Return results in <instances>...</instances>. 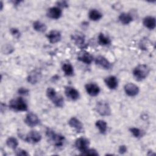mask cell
<instances>
[{"mask_svg":"<svg viewBox=\"0 0 156 156\" xmlns=\"http://www.w3.org/2000/svg\"><path fill=\"white\" fill-rule=\"evenodd\" d=\"M143 25L149 29L152 30L155 27V18L151 16H147L143 20Z\"/></svg>","mask_w":156,"mask_h":156,"instance_id":"obj_20","label":"cell"},{"mask_svg":"<svg viewBox=\"0 0 156 156\" xmlns=\"http://www.w3.org/2000/svg\"><path fill=\"white\" fill-rule=\"evenodd\" d=\"M9 107L15 111L24 112L27 110V105L26 102L21 97L11 99L9 102Z\"/></svg>","mask_w":156,"mask_h":156,"instance_id":"obj_3","label":"cell"},{"mask_svg":"<svg viewBox=\"0 0 156 156\" xmlns=\"http://www.w3.org/2000/svg\"><path fill=\"white\" fill-rule=\"evenodd\" d=\"M150 72L149 68L144 64L136 66L133 70V75L138 81H141L146 79Z\"/></svg>","mask_w":156,"mask_h":156,"instance_id":"obj_1","label":"cell"},{"mask_svg":"<svg viewBox=\"0 0 156 156\" xmlns=\"http://www.w3.org/2000/svg\"><path fill=\"white\" fill-rule=\"evenodd\" d=\"M127 147L125 146V145H121V146H119V149H118V151H119V152L120 153V154H124V153H125V152H127Z\"/></svg>","mask_w":156,"mask_h":156,"instance_id":"obj_34","label":"cell"},{"mask_svg":"<svg viewBox=\"0 0 156 156\" xmlns=\"http://www.w3.org/2000/svg\"><path fill=\"white\" fill-rule=\"evenodd\" d=\"M124 91L128 96L132 97L138 94L139 88L133 83H128L124 86Z\"/></svg>","mask_w":156,"mask_h":156,"instance_id":"obj_10","label":"cell"},{"mask_svg":"<svg viewBox=\"0 0 156 156\" xmlns=\"http://www.w3.org/2000/svg\"><path fill=\"white\" fill-rule=\"evenodd\" d=\"M18 93L20 94H22V95H26L29 93V90L28 89H27L26 88H24V87H21L18 89Z\"/></svg>","mask_w":156,"mask_h":156,"instance_id":"obj_32","label":"cell"},{"mask_svg":"<svg viewBox=\"0 0 156 156\" xmlns=\"http://www.w3.org/2000/svg\"><path fill=\"white\" fill-rule=\"evenodd\" d=\"M104 82L106 85L108 87V88L111 90H115L118 87V80L115 76H108L105 79Z\"/></svg>","mask_w":156,"mask_h":156,"instance_id":"obj_18","label":"cell"},{"mask_svg":"<svg viewBox=\"0 0 156 156\" xmlns=\"http://www.w3.org/2000/svg\"><path fill=\"white\" fill-rule=\"evenodd\" d=\"M24 122L28 126L32 127L39 124L40 119L36 114L29 112L26 115Z\"/></svg>","mask_w":156,"mask_h":156,"instance_id":"obj_7","label":"cell"},{"mask_svg":"<svg viewBox=\"0 0 156 156\" xmlns=\"http://www.w3.org/2000/svg\"><path fill=\"white\" fill-rule=\"evenodd\" d=\"M41 139V134L36 130L30 131L24 138V140L30 143H37Z\"/></svg>","mask_w":156,"mask_h":156,"instance_id":"obj_6","label":"cell"},{"mask_svg":"<svg viewBox=\"0 0 156 156\" xmlns=\"http://www.w3.org/2000/svg\"><path fill=\"white\" fill-rule=\"evenodd\" d=\"M33 27L35 30L39 32H44L47 29L45 24L40 21H35V22H34Z\"/></svg>","mask_w":156,"mask_h":156,"instance_id":"obj_23","label":"cell"},{"mask_svg":"<svg viewBox=\"0 0 156 156\" xmlns=\"http://www.w3.org/2000/svg\"><path fill=\"white\" fill-rule=\"evenodd\" d=\"M62 11L58 7H52L48 9L47 12V16L52 19H58L61 17Z\"/></svg>","mask_w":156,"mask_h":156,"instance_id":"obj_13","label":"cell"},{"mask_svg":"<svg viewBox=\"0 0 156 156\" xmlns=\"http://www.w3.org/2000/svg\"><path fill=\"white\" fill-rule=\"evenodd\" d=\"M129 130H130V132L132 133V135L136 138H139L141 136H142L141 130L136 127H131L130 128Z\"/></svg>","mask_w":156,"mask_h":156,"instance_id":"obj_28","label":"cell"},{"mask_svg":"<svg viewBox=\"0 0 156 156\" xmlns=\"http://www.w3.org/2000/svg\"><path fill=\"white\" fill-rule=\"evenodd\" d=\"M65 94L67 98L72 101H76L79 99L80 94L79 91L74 87L68 86L65 87Z\"/></svg>","mask_w":156,"mask_h":156,"instance_id":"obj_9","label":"cell"},{"mask_svg":"<svg viewBox=\"0 0 156 156\" xmlns=\"http://www.w3.org/2000/svg\"><path fill=\"white\" fill-rule=\"evenodd\" d=\"M95 125H96V127L98 129V130H99L101 133L104 134L106 132L107 129V124L105 121L102 120V119L98 120L96 122Z\"/></svg>","mask_w":156,"mask_h":156,"instance_id":"obj_24","label":"cell"},{"mask_svg":"<svg viewBox=\"0 0 156 156\" xmlns=\"http://www.w3.org/2000/svg\"><path fill=\"white\" fill-rule=\"evenodd\" d=\"M6 144L10 148L13 149H15L18 145V141L16 140V138L14 137H9L6 140Z\"/></svg>","mask_w":156,"mask_h":156,"instance_id":"obj_27","label":"cell"},{"mask_svg":"<svg viewBox=\"0 0 156 156\" xmlns=\"http://www.w3.org/2000/svg\"><path fill=\"white\" fill-rule=\"evenodd\" d=\"M10 33L13 36H14L16 38H19L20 37V30L16 28H12L10 29Z\"/></svg>","mask_w":156,"mask_h":156,"instance_id":"obj_31","label":"cell"},{"mask_svg":"<svg viewBox=\"0 0 156 156\" xmlns=\"http://www.w3.org/2000/svg\"><path fill=\"white\" fill-rule=\"evenodd\" d=\"M46 133L48 138H49V139L52 142L53 144L56 147H60L63 144L65 141L64 136L60 134H57L51 129H48Z\"/></svg>","mask_w":156,"mask_h":156,"instance_id":"obj_4","label":"cell"},{"mask_svg":"<svg viewBox=\"0 0 156 156\" xmlns=\"http://www.w3.org/2000/svg\"><path fill=\"white\" fill-rule=\"evenodd\" d=\"M47 38L51 43L54 44L60 41L62 35L59 31L56 30H51L46 35Z\"/></svg>","mask_w":156,"mask_h":156,"instance_id":"obj_12","label":"cell"},{"mask_svg":"<svg viewBox=\"0 0 156 156\" xmlns=\"http://www.w3.org/2000/svg\"><path fill=\"white\" fill-rule=\"evenodd\" d=\"M62 70L64 72L65 74L68 76H73L74 74V68L73 66L70 63H65L63 65Z\"/></svg>","mask_w":156,"mask_h":156,"instance_id":"obj_26","label":"cell"},{"mask_svg":"<svg viewBox=\"0 0 156 156\" xmlns=\"http://www.w3.org/2000/svg\"><path fill=\"white\" fill-rule=\"evenodd\" d=\"M88 16L91 20L96 21L101 19L102 15L99 11L96 9H91L88 13Z\"/></svg>","mask_w":156,"mask_h":156,"instance_id":"obj_22","label":"cell"},{"mask_svg":"<svg viewBox=\"0 0 156 156\" xmlns=\"http://www.w3.org/2000/svg\"><path fill=\"white\" fill-rule=\"evenodd\" d=\"M46 96L57 107H62L63 106L64 99L62 96L58 94L54 88H48L46 90Z\"/></svg>","mask_w":156,"mask_h":156,"instance_id":"obj_2","label":"cell"},{"mask_svg":"<svg viewBox=\"0 0 156 156\" xmlns=\"http://www.w3.org/2000/svg\"><path fill=\"white\" fill-rule=\"evenodd\" d=\"M85 87L87 93L91 96H96L100 92V88L99 86L93 83H87V85H85Z\"/></svg>","mask_w":156,"mask_h":156,"instance_id":"obj_14","label":"cell"},{"mask_svg":"<svg viewBox=\"0 0 156 156\" xmlns=\"http://www.w3.org/2000/svg\"><path fill=\"white\" fill-rule=\"evenodd\" d=\"M81 154L83 155H99L96 150L94 149H87L86 151L82 152Z\"/></svg>","mask_w":156,"mask_h":156,"instance_id":"obj_29","label":"cell"},{"mask_svg":"<svg viewBox=\"0 0 156 156\" xmlns=\"http://www.w3.org/2000/svg\"><path fill=\"white\" fill-rule=\"evenodd\" d=\"M57 4L58 5V6L61 7H68V4L67 3L66 1H58L57 2Z\"/></svg>","mask_w":156,"mask_h":156,"instance_id":"obj_33","label":"cell"},{"mask_svg":"<svg viewBox=\"0 0 156 156\" xmlns=\"http://www.w3.org/2000/svg\"><path fill=\"white\" fill-rule=\"evenodd\" d=\"M77 59L85 64L89 65L93 62V57L89 52L85 51H82L79 52L77 55Z\"/></svg>","mask_w":156,"mask_h":156,"instance_id":"obj_11","label":"cell"},{"mask_svg":"<svg viewBox=\"0 0 156 156\" xmlns=\"http://www.w3.org/2000/svg\"><path fill=\"white\" fill-rule=\"evenodd\" d=\"M68 124L71 127L74 128L77 132H80L83 129V125L82 122L76 117H72L70 118L68 121Z\"/></svg>","mask_w":156,"mask_h":156,"instance_id":"obj_19","label":"cell"},{"mask_svg":"<svg viewBox=\"0 0 156 156\" xmlns=\"http://www.w3.org/2000/svg\"><path fill=\"white\" fill-rule=\"evenodd\" d=\"M41 78V72L38 69L31 71L27 76V81L31 84L37 83Z\"/></svg>","mask_w":156,"mask_h":156,"instance_id":"obj_15","label":"cell"},{"mask_svg":"<svg viewBox=\"0 0 156 156\" xmlns=\"http://www.w3.org/2000/svg\"><path fill=\"white\" fill-rule=\"evenodd\" d=\"M98 43L102 46H107L110 44L111 41L109 37L105 36L103 33H100L98 35Z\"/></svg>","mask_w":156,"mask_h":156,"instance_id":"obj_25","label":"cell"},{"mask_svg":"<svg viewBox=\"0 0 156 156\" xmlns=\"http://www.w3.org/2000/svg\"><path fill=\"white\" fill-rule=\"evenodd\" d=\"M89 145H90L89 140L83 137L77 138L75 142V146L76 148L81 152H83L85 151H86L87 149H88Z\"/></svg>","mask_w":156,"mask_h":156,"instance_id":"obj_8","label":"cell"},{"mask_svg":"<svg viewBox=\"0 0 156 156\" xmlns=\"http://www.w3.org/2000/svg\"><path fill=\"white\" fill-rule=\"evenodd\" d=\"M119 20L123 24H128L132 21L133 18L129 13H122L119 16Z\"/></svg>","mask_w":156,"mask_h":156,"instance_id":"obj_21","label":"cell"},{"mask_svg":"<svg viewBox=\"0 0 156 156\" xmlns=\"http://www.w3.org/2000/svg\"><path fill=\"white\" fill-rule=\"evenodd\" d=\"M97 112L101 116H109L111 114V109L109 104L104 101H99L96 106Z\"/></svg>","mask_w":156,"mask_h":156,"instance_id":"obj_5","label":"cell"},{"mask_svg":"<svg viewBox=\"0 0 156 156\" xmlns=\"http://www.w3.org/2000/svg\"><path fill=\"white\" fill-rule=\"evenodd\" d=\"M95 63L96 65L105 69H109L111 68L110 62L105 57L102 55H99L96 58Z\"/></svg>","mask_w":156,"mask_h":156,"instance_id":"obj_16","label":"cell"},{"mask_svg":"<svg viewBox=\"0 0 156 156\" xmlns=\"http://www.w3.org/2000/svg\"><path fill=\"white\" fill-rule=\"evenodd\" d=\"M72 40L76 44L82 46L85 44V35L80 32H76L71 35Z\"/></svg>","mask_w":156,"mask_h":156,"instance_id":"obj_17","label":"cell"},{"mask_svg":"<svg viewBox=\"0 0 156 156\" xmlns=\"http://www.w3.org/2000/svg\"><path fill=\"white\" fill-rule=\"evenodd\" d=\"M15 154L16 155H21V156H28L29 154L24 149H18L15 151Z\"/></svg>","mask_w":156,"mask_h":156,"instance_id":"obj_30","label":"cell"}]
</instances>
